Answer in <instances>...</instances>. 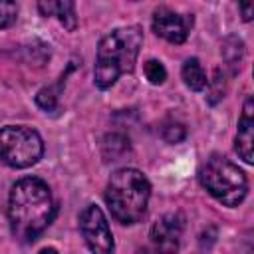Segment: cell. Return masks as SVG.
<instances>
[{
  "label": "cell",
  "mask_w": 254,
  "mask_h": 254,
  "mask_svg": "<svg viewBox=\"0 0 254 254\" xmlns=\"http://www.w3.org/2000/svg\"><path fill=\"white\" fill-rule=\"evenodd\" d=\"M40 254H58V250L56 248H44V250H40Z\"/></svg>",
  "instance_id": "cell-20"
},
{
  "label": "cell",
  "mask_w": 254,
  "mask_h": 254,
  "mask_svg": "<svg viewBox=\"0 0 254 254\" xmlns=\"http://www.w3.org/2000/svg\"><path fill=\"white\" fill-rule=\"evenodd\" d=\"M64 81H65V75L60 77L58 85H48V87H44V89L38 91L36 103H38L44 111H54V109L58 107V95H60V87L64 85Z\"/></svg>",
  "instance_id": "cell-14"
},
{
  "label": "cell",
  "mask_w": 254,
  "mask_h": 254,
  "mask_svg": "<svg viewBox=\"0 0 254 254\" xmlns=\"http://www.w3.org/2000/svg\"><path fill=\"white\" fill-rule=\"evenodd\" d=\"M234 149L244 163H248V165L254 163V153H252V149H254V103H252V97H246V101H244V109L238 119Z\"/></svg>",
  "instance_id": "cell-9"
},
{
  "label": "cell",
  "mask_w": 254,
  "mask_h": 254,
  "mask_svg": "<svg viewBox=\"0 0 254 254\" xmlns=\"http://www.w3.org/2000/svg\"><path fill=\"white\" fill-rule=\"evenodd\" d=\"M129 149V139L125 135L113 133L103 139V157L105 161H117Z\"/></svg>",
  "instance_id": "cell-13"
},
{
  "label": "cell",
  "mask_w": 254,
  "mask_h": 254,
  "mask_svg": "<svg viewBox=\"0 0 254 254\" xmlns=\"http://www.w3.org/2000/svg\"><path fill=\"white\" fill-rule=\"evenodd\" d=\"M192 22L190 14H179L167 6L153 12V32L171 44H183L190 34Z\"/></svg>",
  "instance_id": "cell-8"
},
{
  "label": "cell",
  "mask_w": 254,
  "mask_h": 254,
  "mask_svg": "<svg viewBox=\"0 0 254 254\" xmlns=\"http://www.w3.org/2000/svg\"><path fill=\"white\" fill-rule=\"evenodd\" d=\"M238 8H240V12H242V20H244V22H250V20H252V4H240Z\"/></svg>",
  "instance_id": "cell-19"
},
{
  "label": "cell",
  "mask_w": 254,
  "mask_h": 254,
  "mask_svg": "<svg viewBox=\"0 0 254 254\" xmlns=\"http://www.w3.org/2000/svg\"><path fill=\"white\" fill-rule=\"evenodd\" d=\"M143 46L141 26H121L101 38L95 56V85L109 89L123 73H131Z\"/></svg>",
  "instance_id": "cell-2"
},
{
  "label": "cell",
  "mask_w": 254,
  "mask_h": 254,
  "mask_svg": "<svg viewBox=\"0 0 254 254\" xmlns=\"http://www.w3.org/2000/svg\"><path fill=\"white\" fill-rule=\"evenodd\" d=\"M79 230L91 254H113L115 250L113 234H111V228H109V222L103 210L97 204H87L81 210Z\"/></svg>",
  "instance_id": "cell-6"
},
{
  "label": "cell",
  "mask_w": 254,
  "mask_h": 254,
  "mask_svg": "<svg viewBox=\"0 0 254 254\" xmlns=\"http://www.w3.org/2000/svg\"><path fill=\"white\" fill-rule=\"evenodd\" d=\"M224 75H222V71L220 69H216L214 71V79L210 81V85H212V91H210V97H208V101L210 103H216L220 97H224Z\"/></svg>",
  "instance_id": "cell-18"
},
{
  "label": "cell",
  "mask_w": 254,
  "mask_h": 254,
  "mask_svg": "<svg viewBox=\"0 0 254 254\" xmlns=\"http://www.w3.org/2000/svg\"><path fill=\"white\" fill-rule=\"evenodd\" d=\"M222 58L226 62V65L232 69V73L238 71L240 67V62H242V56H244V44L238 36H228L224 42H222Z\"/></svg>",
  "instance_id": "cell-12"
},
{
  "label": "cell",
  "mask_w": 254,
  "mask_h": 254,
  "mask_svg": "<svg viewBox=\"0 0 254 254\" xmlns=\"http://www.w3.org/2000/svg\"><path fill=\"white\" fill-rule=\"evenodd\" d=\"M185 135H187V129H185V125H181V123H169V125L163 129V139H165L167 143H181V141L185 139Z\"/></svg>",
  "instance_id": "cell-17"
},
{
  "label": "cell",
  "mask_w": 254,
  "mask_h": 254,
  "mask_svg": "<svg viewBox=\"0 0 254 254\" xmlns=\"http://www.w3.org/2000/svg\"><path fill=\"white\" fill-rule=\"evenodd\" d=\"M183 228H185L183 214L169 212L161 216L149 232V244L143 250H139V254H177Z\"/></svg>",
  "instance_id": "cell-7"
},
{
  "label": "cell",
  "mask_w": 254,
  "mask_h": 254,
  "mask_svg": "<svg viewBox=\"0 0 254 254\" xmlns=\"http://www.w3.org/2000/svg\"><path fill=\"white\" fill-rule=\"evenodd\" d=\"M38 10L44 16H58L60 24L67 32H73L75 26H77V16H75V4L73 2H40Z\"/></svg>",
  "instance_id": "cell-10"
},
{
  "label": "cell",
  "mask_w": 254,
  "mask_h": 254,
  "mask_svg": "<svg viewBox=\"0 0 254 254\" xmlns=\"http://www.w3.org/2000/svg\"><path fill=\"white\" fill-rule=\"evenodd\" d=\"M181 75H183V81L187 83V87H190L192 91H200V89H204V87L208 85L206 71H204L202 64H200L196 58H189V60L183 64Z\"/></svg>",
  "instance_id": "cell-11"
},
{
  "label": "cell",
  "mask_w": 254,
  "mask_h": 254,
  "mask_svg": "<svg viewBox=\"0 0 254 254\" xmlns=\"http://www.w3.org/2000/svg\"><path fill=\"white\" fill-rule=\"evenodd\" d=\"M56 202L50 187L38 177L20 179L8 196L10 230L20 242H34L54 220Z\"/></svg>",
  "instance_id": "cell-1"
},
{
  "label": "cell",
  "mask_w": 254,
  "mask_h": 254,
  "mask_svg": "<svg viewBox=\"0 0 254 254\" xmlns=\"http://www.w3.org/2000/svg\"><path fill=\"white\" fill-rule=\"evenodd\" d=\"M145 75L153 85H161L167 79V69L159 60H149L145 64Z\"/></svg>",
  "instance_id": "cell-15"
},
{
  "label": "cell",
  "mask_w": 254,
  "mask_h": 254,
  "mask_svg": "<svg viewBox=\"0 0 254 254\" xmlns=\"http://www.w3.org/2000/svg\"><path fill=\"white\" fill-rule=\"evenodd\" d=\"M44 155L40 133L26 125H6L0 129V159L14 169H28Z\"/></svg>",
  "instance_id": "cell-5"
},
{
  "label": "cell",
  "mask_w": 254,
  "mask_h": 254,
  "mask_svg": "<svg viewBox=\"0 0 254 254\" xmlns=\"http://www.w3.org/2000/svg\"><path fill=\"white\" fill-rule=\"evenodd\" d=\"M151 198V185L147 177L137 169H119L109 177L105 189V202L111 210V216L121 224L139 222Z\"/></svg>",
  "instance_id": "cell-3"
},
{
  "label": "cell",
  "mask_w": 254,
  "mask_h": 254,
  "mask_svg": "<svg viewBox=\"0 0 254 254\" xmlns=\"http://www.w3.org/2000/svg\"><path fill=\"white\" fill-rule=\"evenodd\" d=\"M198 181L210 196L224 206H238L248 192L246 175L224 155H210L198 169Z\"/></svg>",
  "instance_id": "cell-4"
},
{
  "label": "cell",
  "mask_w": 254,
  "mask_h": 254,
  "mask_svg": "<svg viewBox=\"0 0 254 254\" xmlns=\"http://www.w3.org/2000/svg\"><path fill=\"white\" fill-rule=\"evenodd\" d=\"M16 16H18V6L10 0H0V30L12 26L16 22Z\"/></svg>",
  "instance_id": "cell-16"
}]
</instances>
